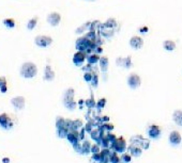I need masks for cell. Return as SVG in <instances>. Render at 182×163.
I'll use <instances>...</instances> for the list:
<instances>
[{
	"label": "cell",
	"mask_w": 182,
	"mask_h": 163,
	"mask_svg": "<svg viewBox=\"0 0 182 163\" xmlns=\"http://www.w3.org/2000/svg\"><path fill=\"white\" fill-rule=\"evenodd\" d=\"M130 45L132 48L134 49H140L143 45H144V41H143V38L140 36H138V35H135V36H132L131 40H130Z\"/></svg>",
	"instance_id": "9c48e42d"
},
{
	"label": "cell",
	"mask_w": 182,
	"mask_h": 163,
	"mask_svg": "<svg viewBox=\"0 0 182 163\" xmlns=\"http://www.w3.org/2000/svg\"><path fill=\"white\" fill-rule=\"evenodd\" d=\"M100 67L102 72H106L108 68V59L107 57H102L100 59Z\"/></svg>",
	"instance_id": "ffe728a7"
},
{
	"label": "cell",
	"mask_w": 182,
	"mask_h": 163,
	"mask_svg": "<svg viewBox=\"0 0 182 163\" xmlns=\"http://www.w3.org/2000/svg\"><path fill=\"white\" fill-rule=\"evenodd\" d=\"M38 73V68H37V65L32 62H25L21 67V75L24 78L30 79L33 78V77L37 75Z\"/></svg>",
	"instance_id": "6da1fadb"
},
{
	"label": "cell",
	"mask_w": 182,
	"mask_h": 163,
	"mask_svg": "<svg viewBox=\"0 0 182 163\" xmlns=\"http://www.w3.org/2000/svg\"><path fill=\"white\" fill-rule=\"evenodd\" d=\"M91 137H92V139H97V137H100V131L97 130V129L92 130L91 131Z\"/></svg>",
	"instance_id": "f546056e"
},
{
	"label": "cell",
	"mask_w": 182,
	"mask_h": 163,
	"mask_svg": "<svg viewBox=\"0 0 182 163\" xmlns=\"http://www.w3.org/2000/svg\"><path fill=\"white\" fill-rule=\"evenodd\" d=\"M85 29H86V26L85 25H82V27H80V28L76 30V33H82L84 31H85Z\"/></svg>",
	"instance_id": "74e56055"
},
{
	"label": "cell",
	"mask_w": 182,
	"mask_h": 163,
	"mask_svg": "<svg viewBox=\"0 0 182 163\" xmlns=\"http://www.w3.org/2000/svg\"><path fill=\"white\" fill-rule=\"evenodd\" d=\"M100 52H102V47L99 46L97 47V53H100Z\"/></svg>",
	"instance_id": "7bdbcfd3"
},
{
	"label": "cell",
	"mask_w": 182,
	"mask_h": 163,
	"mask_svg": "<svg viewBox=\"0 0 182 163\" xmlns=\"http://www.w3.org/2000/svg\"><path fill=\"white\" fill-rule=\"evenodd\" d=\"M84 79H85L86 81H92V79H93V75L91 73H89V72H87V73H85V75H84Z\"/></svg>",
	"instance_id": "f1b7e54d"
},
{
	"label": "cell",
	"mask_w": 182,
	"mask_h": 163,
	"mask_svg": "<svg viewBox=\"0 0 182 163\" xmlns=\"http://www.w3.org/2000/svg\"><path fill=\"white\" fill-rule=\"evenodd\" d=\"M163 47H164L165 50L167 51H173V50L176 49V43L175 41H171V40H167L163 43Z\"/></svg>",
	"instance_id": "d6986e66"
},
{
	"label": "cell",
	"mask_w": 182,
	"mask_h": 163,
	"mask_svg": "<svg viewBox=\"0 0 182 163\" xmlns=\"http://www.w3.org/2000/svg\"><path fill=\"white\" fill-rule=\"evenodd\" d=\"M87 59H88L89 64H95V63H97V62H100L101 58L99 57L97 53H92V55H90L89 57H87Z\"/></svg>",
	"instance_id": "44dd1931"
},
{
	"label": "cell",
	"mask_w": 182,
	"mask_h": 163,
	"mask_svg": "<svg viewBox=\"0 0 182 163\" xmlns=\"http://www.w3.org/2000/svg\"><path fill=\"white\" fill-rule=\"evenodd\" d=\"M100 30H101V33H102V35H104L105 38H112V35H114V29H112V28H108V27L106 26L105 23H102V25H101Z\"/></svg>",
	"instance_id": "9a60e30c"
},
{
	"label": "cell",
	"mask_w": 182,
	"mask_h": 163,
	"mask_svg": "<svg viewBox=\"0 0 182 163\" xmlns=\"http://www.w3.org/2000/svg\"><path fill=\"white\" fill-rule=\"evenodd\" d=\"M34 43L37 46L45 48V47H48L50 44L53 43V38L50 36H47V35H38L34 38Z\"/></svg>",
	"instance_id": "277c9868"
},
{
	"label": "cell",
	"mask_w": 182,
	"mask_h": 163,
	"mask_svg": "<svg viewBox=\"0 0 182 163\" xmlns=\"http://www.w3.org/2000/svg\"><path fill=\"white\" fill-rule=\"evenodd\" d=\"M12 106L16 108L17 110H23L25 108V97L23 96H16L11 99Z\"/></svg>",
	"instance_id": "ba28073f"
},
{
	"label": "cell",
	"mask_w": 182,
	"mask_h": 163,
	"mask_svg": "<svg viewBox=\"0 0 182 163\" xmlns=\"http://www.w3.org/2000/svg\"><path fill=\"white\" fill-rule=\"evenodd\" d=\"M112 162H114V163H118V162H119V158L117 157V154H112Z\"/></svg>",
	"instance_id": "e575fe53"
},
{
	"label": "cell",
	"mask_w": 182,
	"mask_h": 163,
	"mask_svg": "<svg viewBox=\"0 0 182 163\" xmlns=\"http://www.w3.org/2000/svg\"><path fill=\"white\" fill-rule=\"evenodd\" d=\"M122 159L124 160V162H129V161L131 160V156L128 154H124L123 156H122Z\"/></svg>",
	"instance_id": "836d02e7"
},
{
	"label": "cell",
	"mask_w": 182,
	"mask_h": 163,
	"mask_svg": "<svg viewBox=\"0 0 182 163\" xmlns=\"http://www.w3.org/2000/svg\"><path fill=\"white\" fill-rule=\"evenodd\" d=\"M54 78H55V73H54V70L52 69L50 65H46L45 70H44V80H46V81H52V80H54Z\"/></svg>",
	"instance_id": "2e32d148"
},
{
	"label": "cell",
	"mask_w": 182,
	"mask_h": 163,
	"mask_svg": "<svg viewBox=\"0 0 182 163\" xmlns=\"http://www.w3.org/2000/svg\"><path fill=\"white\" fill-rule=\"evenodd\" d=\"M60 21H61V15L59 14L58 12H52L47 16V21H48V23H49L50 26L53 27L58 26Z\"/></svg>",
	"instance_id": "8992f818"
},
{
	"label": "cell",
	"mask_w": 182,
	"mask_h": 163,
	"mask_svg": "<svg viewBox=\"0 0 182 163\" xmlns=\"http://www.w3.org/2000/svg\"><path fill=\"white\" fill-rule=\"evenodd\" d=\"M82 152H90V149H91L90 142H88V141H85V142H84V144H82Z\"/></svg>",
	"instance_id": "83f0119b"
},
{
	"label": "cell",
	"mask_w": 182,
	"mask_h": 163,
	"mask_svg": "<svg viewBox=\"0 0 182 163\" xmlns=\"http://www.w3.org/2000/svg\"><path fill=\"white\" fill-rule=\"evenodd\" d=\"M91 152H93V154H99V152H100V148H99V146L93 145L92 147H91Z\"/></svg>",
	"instance_id": "1f68e13d"
},
{
	"label": "cell",
	"mask_w": 182,
	"mask_h": 163,
	"mask_svg": "<svg viewBox=\"0 0 182 163\" xmlns=\"http://www.w3.org/2000/svg\"><path fill=\"white\" fill-rule=\"evenodd\" d=\"M106 25V26L108 27V28H112V29H114V28H116L117 27V21L115 19V18H108L107 21L104 23Z\"/></svg>",
	"instance_id": "cb8c5ba5"
},
{
	"label": "cell",
	"mask_w": 182,
	"mask_h": 163,
	"mask_svg": "<svg viewBox=\"0 0 182 163\" xmlns=\"http://www.w3.org/2000/svg\"><path fill=\"white\" fill-rule=\"evenodd\" d=\"M86 58H87L86 52H84V51H77L73 57L74 64L77 65V66H80V65H82V63L85 62Z\"/></svg>",
	"instance_id": "30bf717a"
},
{
	"label": "cell",
	"mask_w": 182,
	"mask_h": 163,
	"mask_svg": "<svg viewBox=\"0 0 182 163\" xmlns=\"http://www.w3.org/2000/svg\"><path fill=\"white\" fill-rule=\"evenodd\" d=\"M92 100H93V99H89V100H87V101H86V105L88 106V107H93V106L95 105V102L92 101Z\"/></svg>",
	"instance_id": "8d00e7d4"
},
{
	"label": "cell",
	"mask_w": 182,
	"mask_h": 163,
	"mask_svg": "<svg viewBox=\"0 0 182 163\" xmlns=\"http://www.w3.org/2000/svg\"><path fill=\"white\" fill-rule=\"evenodd\" d=\"M0 126L3 129H11L13 127V122H12L11 117L9 116V114H0Z\"/></svg>",
	"instance_id": "5b68a950"
},
{
	"label": "cell",
	"mask_w": 182,
	"mask_h": 163,
	"mask_svg": "<svg viewBox=\"0 0 182 163\" xmlns=\"http://www.w3.org/2000/svg\"><path fill=\"white\" fill-rule=\"evenodd\" d=\"M6 85V79L4 77H0V86Z\"/></svg>",
	"instance_id": "d590c367"
},
{
	"label": "cell",
	"mask_w": 182,
	"mask_h": 163,
	"mask_svg": "<svg viewBox=\"0 0 182 163\" xmlns=\"http://www.w3.org/2000/svg\"><path fill=\"white\" fill-rule=\"evenodd\" d=\"M76 49L78 51H88L90 52L91 50V41L89 40L88 38L86 36H82V38H77L76 41Z\"/></svg>",
	"instance_id": "3957f363"
},
{
	"label": "cell",
	"mask_w": 182,
	"mask_h": 163,
	"mask_svg": "<svg viewBox=\"0 0 182 163\" xmlns=\"http://www.w3.org/2000/svg\"><path fill=\"white\" fill-rule=\"evenodd\" d=\"M2 23L6 28H10V29H12V28H14L15 27V21L14 19H12V18H6V19H3Z\"/></svg>",
	"instance_id": "7402d4cb"
},
{
	"label": "cell",
	"mask_w": 182,
	"mask_h": 163,
	"mask_svg": "<svg viewBox=\"0 0 182 163\" xmlns=\"http://www.w3.org/2000/svg\"><path fill=\"white\" fill-rule=\"evenodd\" d=\"M2 163H10V159H9V158H3V159H2Z\"/></svg>",
	"instance_id": "b9f144b4"
},
{
	"label": "cell",
	"mask_w": 182,
	"mask_h": 163,
	"mask_svg": "<svg viewBox=\"0 0 182 163\" xmlns=\"http://www.w3.org/2000/svg\"><path fill=\"white\" fill-rule=\"evenodd\" d=\"M37 23H38V17H37V16L31 18V19L28 21V23H27V28H28V30L34 29V27L37 26Z\"/></svg>",
	"instance_id": "603a6c76"
},
{
	"label": "cell",
	"mask_w": 182,
	"mask_h": 163,
	"mask_svg": "<svg viewBox=\"0 0 182 163\" xmlns=\"http://www.w3.org/2000/svg\"><path fill=\"white\" fill-rule=\"evenodd\" d=\"M132 150L134 156H139L141 154V149L139 147H132Z\"/></svg>",
	"instance_id": "4dcf8cb0"
},
{
	"label": "cell",
	"mask_w": 182,
	"mask_h": 163,
	"mask_svg": "<svg viewBox=\"0 0 182 163\" xmlns=\"http://www.w3.org/2000/svg\"><path fill=\"white\" fill-rule=\"evenodd\" d=\"M112 146H114V148L116 152H124L125 150V141L122 139V137H119V139H117V140L115 141L114 144H112Z\"/></svg>",
	"instance_id": "8fae6325"
},
{
	"label": "cell",
	"mask_w": 182,
	"mask_h": 163,
	"mask_svg": "<svg viewBox=\"0 0 182 163\" xmlns=\"http://www.w3.org/2000/svg\"><path fill=\"white\" fill-rule=\"evenodd\" d=\"M128 84L132 89H137L140 85V77L136 74H131L128 78Z\"/></svg>",
	"instance_id": "52a82bcc"
},
{
	"label": "cell",
	"mask_w": 182,
	"mask_h": 163,
	"mask_svg": "<svg viewBox=\"0 0 182 163\" xmlns=\"http://www.w3.org/2000/svg\"><path fill=\"white\" fill-rule=\"evenodd\" d=\"M169 142L173 145H178L181 142V134L178 131H173L169 135Z\"/></svg>",
	"instance_id": "5bb4252c"
},
{
	"label": "cell",
	"mask_w": 182,
	"mask_h": 163,
	"mask_svg": "<svg viewBox=\"0 0 182 163\" xmlns=\"http://www.w3.org/2000/svg\"><path fill=\"white\" fill-rule=\"evenodd\" d=\"M108 142H109L108 139H105V140H103V145L105 146V147H106V146H108Z\"/></svg>",
	"instance_id": "60d3db41"
},
{
	"label": "cell",
	"mask_w": 182,
	"mask_h": 163,
	"mask_svg": "<svg viewBox=\"0 0 182 163\" xmlns=\"http://www.w3.org/2000/svg\"><path fill=\"white\" fill-rule=\"evenodd\" d=\"M0 91H1V93H6V91H8L6 85H2V86H0Z\"/></svg>",
	"instance_id": "f35d334b"
},
{
	"label": "cell",
	"mask_w": 182,
	"mask_h": 163,
	"mask_svg": "<svg viewBox=\"0 0 182 163\" xmlns=\"http://www.w3.org/2000/svg\"><path fill=\"white\" fill-rule=\"evenodd\" d=\"M56 126H57V129H60V128H63L65 127V120L63 117L61 116H58L56 120Z\"/></svg>",
	"instance_id": "d4e9b609"
},
{
	"label": "cell",
	"mask_w": 182,
	"mask_h": 163,
	"mask_svg": "<svg viewBox=\"0 0 182 163\" xmlns=\"http://www.w3.org/2000/svg\"><path fill=\"white\" fill-rule=\"evenodd\" d=\"M116 63H117L118 66H123V67H125V68H129V67L132 66L131 57H128V58H118Z\"/></svg>",
	"instance_id": "4fadbf2b"
},
{
	"label": "cell",
	"mask_w": 182,
	"mask_h": 163,
	"mask_svg": "<svg viewBox=\"0 0 182 163\" xmlns=\"http://www.w3.org/2000/svg\"><path fill=\"white\" fill-rule=\"evenodd\" d=\"M148 134L151 139H156V137H160L161 134V130H160L159 126L156 125H151L148 129Z\"/></svg>",
	"instance_id": "7c38bea8"
},
{
	"label": "cell",
	"mask_w": 182,
	"mask_h": 163,
	"mask_svg": "<svg viewBox=\"0 0 182 163\" xmlns=\"http://www.w3.org/2000/svg\"><path fill=\"white\" fill-rule=\"evenodd\" d=\"M69 133V129L67 127H63V128L58 129V135L60 137H65Z\"/></svg>",
	"instance_id": "484cf974"
},
{
	"label": "cell",
	"mask_w": 182,
	"mask_h": 163,
	"mask_svg": "<svg viewBox=\"0 0 182 163\" xmlns=\"http://www.w3.org/2000/svg\"><path fill=\"white\" fill-rule=\"evenodd\" d=\"M109 139H112V140H114V139H115V135H114V134H112V135L110 134V135H109Z\"/></svg>",
	"instance_id": "f6af8a7d"
},
{
	"label": "cell",
	"mask_w": 182,
	"mask_h": 163,
	"mask_svg": "<svg viewBox=\"0 0 182 163\" xmlns=\"http://www.w3.org/2000/svg\"><path fill=\"white\" fill-rule=\"evenodd\" d=\"M139 31H140L141 33H146L148 31V27H143V28L139 29Z\"/></svg>",
	"instance_id": "ab89813d"
},
{
	"label": "cell",
	"mask_w": 182,
	"mask_h": 163,
	"mask_svg": "<svg viewBox=\"0 0 182 163\" xmlns=\"http://www.w3.org/2000/svg\"><path fill=\"white\" fill-rule=\"evenodd\" d=\"M74 99V90L73 89H68L65 91L64 96H63V103L68 109L73 110L76 107V103L73 100Z\"/></svg>",
	"instance_id": "7a4b0ae2"
},
{
	"label": "cell",
	"mask_w": 182,
	"mask_h": 163,
	"mask_svg": "<svg viewBox=\"0 0 182 163\" xmlns=\"http://www.w3.org/2000/svg\"><path fill=\"white\" fill-rule=\"evenodd\" d=\"M67 139L70 141V143L72 144H76L77 141H78V133H77V131L73 130V131H69L68 135H67Z\"/></svg>",
	"instance_id": "e0dca14e"
},
{
	"label": "cell",
	"mask_w": 182,
	"mask_h": 163,
	"mask_svg": "<svg viewBox=\"0 0 182 163\" xmlns=\"http://www.w3.org/2000/svg\"><path fill=\"white\" fill-rule=\"evenodd\" d=\"M105 105H106V100H105V99H100V101L97 102V107H99V108H103V107H104Z\"/></svg>",
	"instance_id": "d6a6232c"
},
{
	"label": "cell",
	"mask_w": 182,
	"mask_h": 163,
	"mask_svg": "<svg viewBox=\"0 0 182 163\" xmlns=\"http://www.w3.org/2000/svg\"><path fill=\"white\" fill-rule=\"evenodd\" d=\"M173 122L176 123L177 125L182 126V111L181 110H177V111L173 112Z\"/></svg>",
	"instance_id": "ac0fdd59"
},
{
	"label": "cell",
	"mask_w": 182,
	"mask_h": 163,
	"mask_svg": "<svg viewBox=\"0 0 182 163\" xmlns=\"http://www.w3.org/2000/svg\"><path fill=\"white\" fill-rule=\"evenodd\" d=\"M82 125V123L80 120H73V123H72V128L74 129V130H76V129L80 128Z\"/></svg>",
	"instance_id": "4316f807"
},
{
	"label": "cell",
	"mask_w": 182,
	"mask_h": 163,
	"mask_svg": "<svg viewBox=\"0 0 182 163\" xmlns=\"http://www.w3.org/2000/svg\"><path fill=\"white\" fill-rule=\"evenodd\" d=\"M106 126V128H107V129H112V128H114V126H112V125H105Z\"/></svg>",
	"instance_id": "ee69618b"
}]
</instances>
